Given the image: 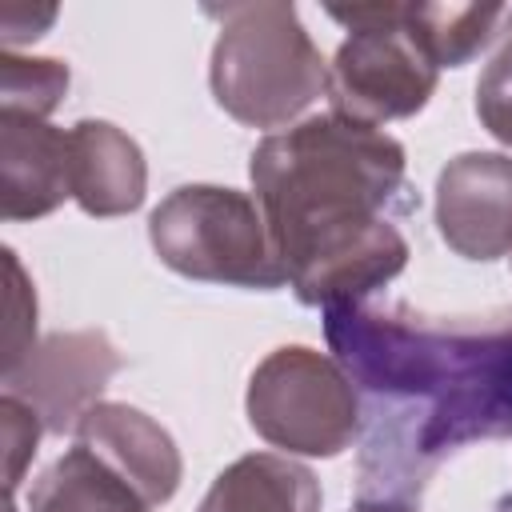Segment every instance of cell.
<instances>
[{
	"instance_id": "obj_1",
	"label": "cell",
	"mask_w": 512,
	"mask_h": 512,
	"mask_svg": "<svg viewBox=\"0 0 512 512\" xmlns=\"http://www.w3.org/2000/svg\"><path fill=\"white\" fill-rule=\"evenodd\" d=\"M324 336L360 396V500L412 504L452 452L512 436V308L356 300L324 308Z\"/></svg>"
},
{
	"instance_id": "obj_2",
	"label": "cell",
	"mask_w": 512,
	"mask_h": 512,
	"mask_svg": "<svg viewBox=\"0 0 512 512\" xmlns=\"http://www.w3.org/2000/svg\"><path fill=\"white\" fill-rule=\"evenodd\" d=\"M292 292L312 308L368 300L408 264L404 144L348 116L268 132L248 164Z\"/></svg>"
},
{
	"instance_id": "obj_3",
	"label": "cell",
	"mask_w": 512,
	"mask_h": 512,
	"mask_svg": "<svg viewBox=\"0 0 512 512\" xmlns=\"http://www.w3.org/2000/svg\"><path fill=\"white\" fill-rule=\"evenodd\" d=\"M208 12L220 16L208 84L232 120L280 132L328 92V64L300 24L296 4L256 0Z\"/></svg>"
},
{
	"instance_id": "obj_4",
	"label": "cell",
	"mask_w": 512,
	"mask_h": 512,
	"mask_svg": "<svg viewBox=\"0 0 512 512\" xmlns=\"http://www.w3.org/2000/svg\"><path fill=\"white\" fill-rule=\"evenodd\" d=\"M148 240L172 272L204 284L272 292L284 288V264L256 196L220 184H184L148 216Z\"/></svg>"
},
{
	"instance_id": "obj_5",
	"label": "cell",
	"mask_w": 512,
	"mask_h": 512,
	"mask_svg": "<svg viewBox=\"0 0 512 512\" xmlns=\"http://www.w3.org/2000/svg\"><path fill=\"white\" fill-rule=\"evenodd\" d=\"M248 424L288 456H340L360 436V396L336 356L308 344L268 352L248 376Z\"/></svg>"
},
{
	"instance_id": "obj_6",
	"label": "cell",
	"mask_w": 512,
	"mask_h": 512,
	"mask_svg": "<svg viewBox=\"0 0 512 512\" xmlns=\"http://www.w3.org/2000/svg\"><path fill=\"white\" fill-rule=\"evenodd\" d=\"M436 64L404 32V4L380 24L352 28L328 64V100L336 116L380 128L416 116L436 92Z\"/></svg>"
},
{
	"instance_id": "obj_7",
	"label": "cell",
	"mask_w": 512,
	"mask_h": 512,
	"mask_svg": "<svg viewBox=\"0 0 512 512\" xmlns=\"http://www.w3.org/2000/svg\"><path fill=\"white\" fill-rule=\"evenodd\" d=\"M120 364L124 360L104 332H56L4 376V392L32 404L44 420V432H76L80 416L100 404V392L120 372Z\"/></svg>"
},
{
	"instance_id": "obj_8",
	"label": "cell",
	"mask_w": 512,
	"mask_h": 512,
	"mask_svg": "<svg viewBox=\"0 0 512 512\" xmlns=\"http://www.w3.org/2000/svg\"><path fill=\"white\" fill-rule=\"evenodd\" d=\"M436 228L464 260L512 252V156L460 152L436 176Z\"/></svg>"
},
{
	"instance_id": "obj_9",
	"label": "cell",
	"mask_w": 512,
	"mask_h": 512,
	"mask_svg": "<svg viewBox=\"0 0 512 512\" xmlns=\"http://www.w3.org/2000/svg\"><path fill=\"white\" fill-rule=\"evenodd\" d=\"M72 436L80 448L104 460L144 504L156 508L176 496L184 464L168 428H160L148 412L120 400H100L80 416Z\"/></svg>"
},
{
	"instance_id": "obj_10",
	"label": "cell",
	"mask_w": 512,
	"mask_h": 512,
	"mask_svg": "<svg viewBox=\"0 0 512 512\" xmlns=\"http://www.w3.org/2000/svg\"><path fill=\"white\" fill-rule=\"evenodd\" d=\"M72 196L68 132L0 112V212L4 220H36Z\"/></svg>"
},
{
	"instance_id": "obj_11",
	"label": "cell",
	"mask_w": 512,
	"mask_h": 512,
	"mask_svg": "<svg viewBox=\"0 0 512 512\" xmlns=\"http://www.w3.org/2000/svg\"><path fill=\"white\" fill-rule=\"evenodd\" d=\"M72 200L88 216H124L144 204L148 168L140 144L108 120H80L68 128Z\"/></svg>"
},
{
	"instance_id": "obj_12",
	"label": "cell",
	"mask_w": 512,
	"mask_h": 512,
	"mask_svg": "<svg viewBox=\"0 0 512 512\" xmlns=\"http://www.w3.org/2000/svg\"><path fill=\"white\" fill-rule=\"evenodd\" d=\"M196 512H320V484L292 456L252 452L212 480Z\"/></svg>"
},
{
	"instance_id": "obj_13",
	"label": "cell",
	"mask_w": 512,
	"mask_h": 512,
	"mask_svg": "<svg viewBox=\"0 0 512 512\" xmlns=\"http://www.w3.org/2000/svg\"><path fill=\"white\" fill-rule=\"evenodd\" d=\"M144 504L104 460L88 448H68L32 488L28 512H148Z\"/></svg>"
},
{
	"instance_id": "obj_14",
	"label": "cell",
	"mask_w": 512,
	"mask_h": 512,
	"mask_svg": "<svg viewBox=\"0 0 512 512\" xmlns=\"http://www.w3.org/2000/svg\"><path fill=\"white\" fill-rule=\"evenodd\" d=\"M504 16V4H404V32L436 68H460L500 32Z\"/></svg>"
},
{
	"instance_id": "obj_15",
	"label": "cell",
	"mask_w": 512,
	"mask_h": 512,
	"mask_svg": "<svg viewBox=\"0 0 512 512\" xmlns=\"http://www.w3.org/2000/svg\"><path fill=\"white\" fill-rule=\"evenodd\" d=\"M64 92H68V64L52 56L44 60L16 56V52L0 56V112L44 120Z\"/></svg>"
},
{
	"instance_id": "obj_16",
	"label": "cell",
	"mask_w": 512,
	"mask_h": 512,
	"mask_svg": "<svg viewBox=\"0 0 512 512\" xmlns=\"http://www.w3.org/2000/svg\"><path fill=\"white\" fill-rule=\"evenodd\" d=\"M4 276H8V288H4V316H8V324H4V376H8L36 348V292H32V280L24 276L12 248H4Z\"/></svg>"
},
{
	"instance_id": "obj_17",
	"label": "cell",
	"mask_w": 512,
	"mask_h": 512,
	"mask_svg": "<svg viewBox=\"0 0 512 512\" xmlns=\"http://www.w3.org/2000/svg\"><path fill=\"white\" fill-rule=\"evenodd\" d=\"M476 116L500 144L512 148V8L500 28V52L476 80Z\"/></svg>"
},
{
	"instance_id": "obj_18",
	"label": "cell",
	"mask_w": 512,
	"mask_h": 512,
	"mask_svg": "<svg viewBox=\"0 0 512 512\" xmlns=\"http://www.w3.org/2000/svg\"><path fill=\"white\" fill-rule=\"evenodd\" d=\"M0 428H4V484H8V496H12L20 488V476H24L28 460L36 456L44 420L36 416L32 404H24L20 396L4 392V400H0Z\"/></svg>"
},
{
	"instance_id": "obj_19",
	"label": "cell",
	"mask_w": 512,
	"mask_h": 512,
	"mask_svg": "<svg viewBox=\"0 0 512 512\" xmlns=\"http://www.w3.org/2000/svg\"><path fill=\"white\" fill-rule=\"evenodd\" d=\"M56 20V8L44 4V8H32V4H20V0H8L0 8V36H4V52H16V44H28L36 36H44V28Z\"/></svg>"
},
{
	"instance_id": "obj_20",
	"label": "cell",
	"mask_w": 512,
	"mask_h": 512,
	"mask_svg": "<svg viewBox=\"0 0 512 512\" xmlns=\"http://www.w3.org/2000/svg\"><path fill=\"white\" fill-rule=\"evenodd\" d=\"M352 512H416V508L404 500H360Z\"/></svg>"
}]
</instances>
